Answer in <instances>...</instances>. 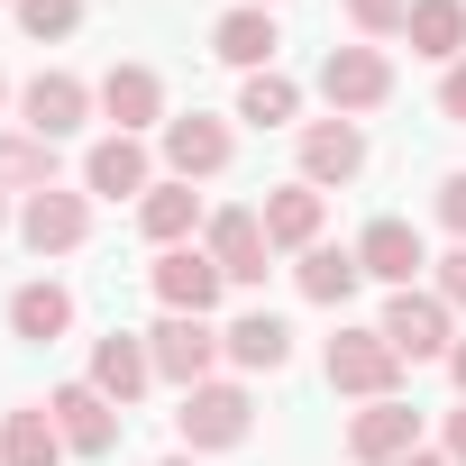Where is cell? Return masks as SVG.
I'll use <instances>...</instances> for the list:
<instances>
[{
	"label": "cell",
	"instance_id": "14",
	"mask_svg": "<svg viewBox=\"0 0 466 466\" xmlns=\"http://www.w3.org/2000/svg\"><path fill=\"white\" fill-rule=\"evenodd\" d=\"M83 192L92 201H147L156 192V156H147V137H101L92 156H83Z\"/></svg>",
	"mask_w": 466,
	"mask_h": 466
},
{
	"label": "cell",
	"instance_id": "38",
	"mask_svg": "<svg viewBox=\"0 0 466 466\" xmlns=\"http://www.w3.org/2000/svg\"><path fill=\"white\" fill-rule=\"evenodd\" d=\"M0 110H10V74H0Z\"/></svg>",
	"mask_w": 466,
	"mask_h": 466
},
{
	"label": "cell",
	"instance_id": "6",
	"mask_svg": "<svg viewBox=\"0 0 466 466\" xmlns=\"http://www.w3.org/2000/svg\"><path fill=\"white\" fill-rule=\"evenodd\" d=\"M147 357H156V384L192 393V384H210V375H219V329H210V320H192V311H165V320L147 329Z\"/></svg>",
	"mask_w": 466,
	"mask_h": 466
},
{
	"label": "cell",
	"instance_id": "23",
	"mask_svg": "<svg viewBox=\"0 0 466 466\" xmlns=\"http://www.w3.org/2000/svg\"><path fill=\"white\" fill-rule=\"evenodd\" d=\"M293 284H302V302H320V311H348L357 302V284H366V266H357V248H311V257H293Z\"/></svg>",
	"mask_w": 466,
	"mask_h": 466
},
{
	"label": "cell",
	"instance_id": "39",
	"mask_svg": "<svg viewBox=\"0 0 466 466\" xmlns=\"http://www.w3.org/2000/svg\"><path fill=\"white\" fill-rule=\"evenodd\" d=\"M257 10H275V0H257Z\"/></svg>",
	"mask_w": 466,
	"mask_h": 466
},
{
	"label": "cell",
	"instance_id": "13",
	"mask_svg": "<svg viewBox=\"0 0 466 466\" xmlns=\"http://www.w3.org/2000/svg\"><path fill=\"white\" fill-rule=\"evenodd\" d=\"M366 174V128L357 119H302V183L311 192H329V183H357Z\"/></svg>",
	"mask_w": 466,
	"mask_h": 466
},
{
	"label": "cell",
	"instance_id": "24",
	"mask_svg": "<svg viewBox=\"0 0 466 466\" xmlns=\"http://www.w3.org/2000/svg\"><path fill=\"white\" fill-rule=\"evenodd\" d=\"M74 448H65V430H56V411L46 402H19L10 420H0V466H65Z\"/></svg>",
	"mask_w": 466,
	"mask_h": 466
},
{
	"label": "cell",
	"instance_id": "10",
	"mask_svg": "<svg viewBox=\"0 0 466 466\" xmlns=\"http://www.w3.org/2000/svg\"><path fill=\"white\" fill-rule=\"evenodd\" d=\"M46 411H56V430H65V448H74V457H110V448H119V430H128V411H119L101 384H56V393H46Z\"/></svg>",
	"mask_w": 466,
	"mask_h": 466
},
{
	"label": "cell",
	"instance_id": "28",
	"mask_svg": "<svg viewBox=\"0 0 466 466\" xmlns=\"http://www.w3.org/2000/svg\"><path fill=\"white\" fill-rule=\"evenodd\" d=\"M19 28H28L37 46H65V37L83 28V0H19Z\"/></svg>",
	"mask_w": 466,
	"mask_h": 466
},
{
	"label": "cell",
	"instance_id": "5",
	"mask_svg": "<svg viewBox=\"0 0 466 466\" xmlns=\"http://www.w3.org/2000/svg\"><path fill=\"white\" fill-rule=\"evenodd\" d=\"M375 329H384V348H393L402 366H430V357H448V348H457V311H448L439 293H420V284H411V293H393Z\"/></svg>",
	"mask_w": 466,
	"mask_h": 466
},
{
	"label": "cell",
	"instance_id": "31",
	"mask_svg": "<svg viewBox=\"0 0 466 466\" xmlns=\"http://www.w3.org/2000/svg\"><path fill=\"white\" fill-rule=\"evenodd\" d=\"M430 293H439L448 311H466V248H448V257H439V284H430Z\"/></svg>",
	"mask_w": 466,
	"mask_h": 466
},
{
	"label": "cell",
	"instance_id": "33",
	"mask_svg": "<svg viewBox=\"0 0 466 466\" xmlns=\"http://www.w3.org/2000/svg\"><path fill=\"white\" fill-rule=\"evenodd\" d=\"M448 466H466V402L448 411Z\"/></svg>",
	"mask_w": 466,
	"mask_h": 466
},
{
	"label": "cell",
	"instance_id": "27",
	"mask_svg": "<svg viewBox=\"0 0 466 466\" xmlns=\"http://www.w3.org/2000/svg\"><path fill=\"white\" fill-rule=\"evenodd\" d=\"M238 119L248 128H293L302 119V83L293 74H248L238 83Z\"/></svg>",
	"mask_w": 466,
	"mask_h": 466
},
{
	"label": "cell",
	"instance_id": "8",
	"mask_svg": "<svg viewBox=\"0 0 466 466\" xmlns=\"http://www.w3.org/2000/svg\"><path fill=\"white\" fill-rule=\"evenodd\" d=\"M19 238H28V257L46 266V257H74L83 238H92V192H28L19 201Z\"/></svg>",
	"mask_w": 466,
	"mask_h": 466
},
{
	"label": "cell",
	"instance_id": "19",
	"mask_svg": "<svg viewBox=\"0 0 466 466\" xmlns=\"http://www.w3.org/2000/svg\"><path fill=\"white\" fill-rule=\"evenodd\" d=\"M420 448V411L411 402H366L357 420H348V457L357 466H402Z\"/></svg>",
	"mask_w": 466,
	"mask_h": 466
},
{
	"label": "cell",
	"instance_id": "21",
	"mask_svg": "<svg viewBox=\"0 0 466 466\" xmlns=\"http://www.w3.org/2000/svg\"><path fill=\"white\" fill-rule=\"evenodd\" d=\"M137 228H147V248H192V228H210V210H201V192H192V183L156 174V192L137 201Z\"/></svg>",
	"mask_w": 466,
	"mask_h": 466
},
{
	"label": "cell",
	"instance_id": "3",
	"mask_svg": "<svg viewBox=\"0 0 466 466\" xmlns=\"http://www.w3.org/2000/svg\"><path fill=\"white\" fill-rule=\"evenodd\" d=\"M228 156H238V137H228V119H210V110H174L156 128V165L174 183H210V174H228Z\"/></svg>",
	"mask_w": 466,
	"mask_h": 466
},
{
	"label": "cell",
	"instance_id": "11",
	"mask_svg": "<svg viewBox=\"0 0 466 466\" xmlns=\"http://www.w3.org/2000/svg\"><path fill=\"white\" fill-rule=\"evenodd\" d=\"M92 92H101V119H110L119 137H147V128H165V119H174V110H165V74H156V65H110Z\"/></svg>",
	"mask_w": 466,
	"mask_h": 466
},
{
	"label": "cell",
	"instance_id": "18",
	"mask_svg": "<svg viewBox=\"0 0 466 466\" xmlns=\"http://www.w3.org/2000/svg\"><path fill=\"white\" fill-rule=\"evenodd\" d=\"M219 357L238 366V375H284L293 366V320L284 311H238L219 329Z\"/></svg>",
	"mask_w": 466,
	"mask_h": 466
},
{
	"label": "cell",
	"instance_id": "1",
	"mask_svg": "<svg viewBox=\"0 0 466 466\" xmlns=\"http://www.w3.org/2000/svg\"><path fill=\"white\" fill-rule=\"evenodd\" d=\"M174 430H183V457H219V448H248V430H257V393H248L238 375H210V384H192V393H183Z\"/></svg>",
	"mask_w": 466,
	"mask_h": 466
},
{
	"label": "cell",
	"instance_id": "9",
	"mask_svg": "<svg viewBox=\"0 0 466 466\" xmlns=\"http://www.w3.org/2000/svg\"><path fill=\"white\" fill-rule=\"evenodd\" d=\"M147 284H156V302H165V311H192V320H210V311H219V293H228V275L210 266V248H156Z\"/></svg>",
	"mask_w": 466,
	"mask_h": 466
},
{
	"label": "cell",
	"instance_id": "16",
	"mask_svg": "<svg viewBox=\"0 0 466 466\" xmlns=\"http://www.w3.org/2000/svg\"><path fill=\"white\" fill-rule=\"evenodd\" d=\"M275 46H284V28H275V10H257V0L210 19V56L238 65V74H275Z\"/></svg>",
	"mask_w": 466,
	"mask_h": 466
},
{
	"label": "cell",
	"instance_id": "37",
	"mask_svg": "<svg viewBox=\"0 0 466 466\" xmlns=\"http://www.w3.org/2000/svg\"><path fill=\"white\" fill-rule=\"evenodd\" d=\"M156 466H201V457H156Z\"/></svg>",
	"mask_w": 466,
	"mask_h": 466
},
{
	"label": "cell",
	"instance_id": "34",
	"mask_svg": "<svg viewBox=\"0 0 466 466\" xmlns=\"http://www.w3.org/2000/svg\"><path fill=\"white\" fill-rule=\"evenodd\" d=\"M448 375H457V402H466V339L448 348Z\"/></svg>",
	"mask_w": 466,
	"mask_h": 466
},
{
	"label": "cell",
	"instance_id": "40",
	"mask_svg": "<svg viewBox=\"0 0 466 466\" xmlns=\"http://www.w3.org/2000/svg\"><path fill=\"white\" fill-rule=\"evenodd\" d=\"M10 10H19V0H10Z\"/></svg>",
	"mask_w": 466,
	"mask_h": 466
},
{
	"label": "cell",
	"instance_id": "4",
	"mask_svg": "<svg viewBox=\"0 0 466 466\" xmlns=\"http://www.w3.org/2000/svg\"><path fill=\"white\" fill-rule=\"evenodd\" d=\"M320 101H329L339 119L384 110V101H393V56H384V46H329V56H320Z\"/></svg>",
	"mask_w": 466,
	"mask_h": 466
},
{
	"label": "cell",
	"instance_id": "35",
	"mask_svg": "<svg viewBox=\"0 0 466 466\" xmlns=\"http://www.w3.org/2000/svg\"><path fill=\"white\" fill-rule=\"evenodd\" d=\"M402 466H448V448H411V457H402Z\"/></svg>",
	"mask_w": 466,
	"mask_h": 466
},
{
	"label": "cell",
	"instance_id": "20",
	"mask_svg": "<svg viewBox=\"0 0 466 466\" xmlns=\"http://www.w3.org/2000/svg\"><path fill=\"white\" fill-rule=\"evenodd\" d=\"M83 384H101V393H110V402L128 411V402H137V393L156 384V357H147V329H110V339H92V375H83Z\"/></svg>",
	"mask_w": 466,
	"mask_h": 466
},
{
	"label": "cell",
	"instance_id": "30",
	"mask_svg": "<svg viewBox=\"0 0 466 466\" xmlns=\"http://www.w3.org/2000/svg\"><path fill=\"white\" fill-rule=\"evenodd\" d=\"M439 219H448V238L466 248V165H457V174H439Z\"/></svg>",
	"mask_w": 466,
	"mask_h": 466
},
{
	"label": "cell",
	"instance_id": "25",
	"mask_svg": "<svg viewBox=\"0 0 466 466\" xmlns=\"http://www.w3.org/2000/svg\"><path fill=\"white\" fill-rule=\"evenodd\" d=\"M402 37H411V56H430V65L448 74V65L466 56V0H411Z\"/></svg>",
	"mask_w": 466,
	"mask_h": 466
},
{
	"label": "cell",
	"instance_id": "17",
	"mask_svg": "<svg viewBox=\"0 0 466 466\" xmlns=\"http://www.w3.org/2000/svg\"><path fill=\"white\" fill-rule=\"evenodd\" d=\"M257 219H266V238H275L284 257H311V248H320V219H329V192H311V183L293 174V183H275V192L257 201Z\"/></svg>",
	"mask_w": 466,
	"mask_h": 466
},
{
	"label": "cell",
	"instance_id": "12",
	"mask_svg": "<svg viewBox=\"0 0 466 466\" xmlns=\"http://www.w3.org/2000/svg\"><path fill=\"white\" fill-rule=\"evenodd\" d=\"M201 248H210V266L238 284V293H248V284H266V257H275V238H266V219H257V210H210Z\"/></svg>",
	"mask_w": 466,
	"mask_h": 466
},
{
	"label": "cell",
	"instance_id": "32",
	"mask_svg": "<svg viewBox=\"0 0 466 466\" xmlns=\"http://www.w3.org/2000/svg\"><path fill=\"white\" fill-rule=\"evenodd\" d=\"M439 119H457V128H466V56L439 74Z\"/></svg>",
	"mask_w": 466,
	"mask_h": 466
},
{
	"label": "cell",
	"instance_id": "22",
	"mask_svg": "<svg viewBox=\"0 0 466 466\" xmlns=\"http://www.w3.org/2000/svg\"><path fill=\"white\" fill-rule=\"evenodd\" d=\"M74 329V293L56 284V275H28L19 293H10V339H28V348H56Z\"/></svg>",
	"mask_w": 466,
	"mask_h": 466
},
{
	"label": "cell",
	"instance_id": "36",
	"mask_svg": "<svg viewBox=\"0 0 466 466\" xmlns=\"http://www.w3.org/2000/svg\"><path fill=\"white\" fill-rule=\"evenodd\" d=\"M0 228H19V210H10V183H0Z\"/></svg>",
	"mask_w": 466,
	"mask_h": 466
},
{
	"label": "cell",
	"instance_id": "26",
	"mask_svg": "<svg viewBox=\"0 0 466 466\" xmlns=\"http://www.w3.org/2000/svg\"><path fill=\"white\" fill-rule=\"evenodd\" d=\"M0 183H10L19 201L28 192H56V147L37 128H0Z\"/></svg>",
	"mask_w": 466,
	"mask_h": 466
},
{
	"label": "cell",
	"instance_id": "29",
	"mask_svg": "<svg viewBox=\"0 0 466 466\" xmlns=\"http://www.w3.org/2000/svg\"><path fill=\"white\" fill-rule=\"evenodd\" d=\"M402 19H411V0H348V28L375 46V37H402Z\"/></svg>",
	"mask_w": 466,
	"mask_h": 466
},
{
	"label": "cell",
	"instance_id": "15",
	"mask_svg": "<svg viewBox=\"0 0 466 466\" xmlns=\"http://www.w3.org/2000/svg\"><path fill=\"white\" fill-rule=\"evenodd\" d=\"M357 266H366V284H393V293H411V284H420V266H430V238H420L411 219H366Z\"/></svg>",
	"mask_w": 466,
	"mask_h": 466
},
{
	"label": "cell",
	"instance_id": "2",
	"mask_svg": "<svg viewBox=\"0 0 466 466\" xmlns=\"http://www.w3.org/2000/svg\"><path fill=\"white\" fill-rule=\"evenodd\" d=\"M320 375L329 393H357V402H402V357L384 348V329H339L320 348Z\"/></svg>",
	"mask_w": 466,
	"mask_h": 466
},
{
	"label": "cell",
	"instance_id": "7",
	"mask_svg": "<svg viewBox=\"0 0 466 466\" xmlns=\"http://www.w3.org/2000/svg\"><path fill=\"white\" fill-rule=\"evenodd\" d=\"M92 110H101V92H92L83 74H65V65H46V74H28V83H19V128H37L46 147H56V137H74Z\"/></svg>",
	"mask_w": 466,
	"mask_h": 466
}]
</instances>
